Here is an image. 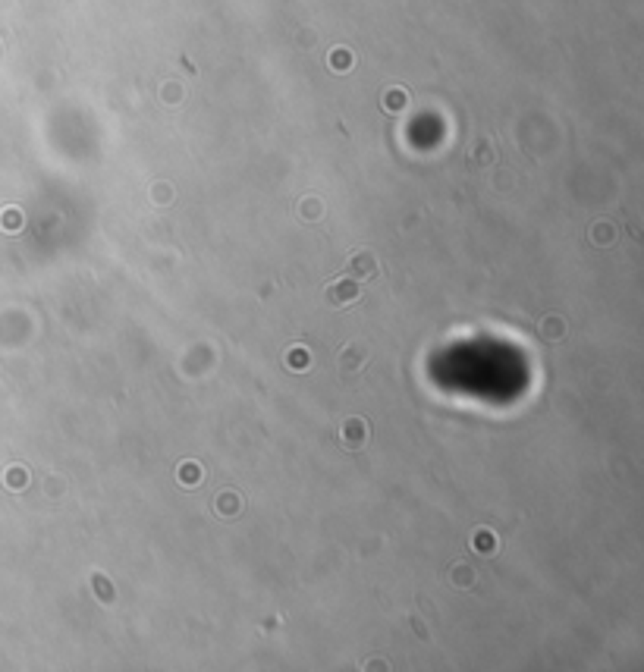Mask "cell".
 <instances>
[{
	"label": "cell",
	"instance_id": "cell-13",
	"mask_svg": "<svg viewBox=\"0 0 644 672\" xmlns=\"http://www.w3.org/2000/svg\"><path fill=\"white\" fill-rule=\"evenodd\" d=\"M3 481H7L10 490H26L28 487V471L22 469V465H13V469H7Z\"/></svg>",
	"mask_w": 644,
	"mask_h": 672
},
{
	"label": "cell",
	"instance_id": "cell-5",
	"mask_svg": "<svg viewBox=\"0 0 644 672\" xmlns=\"http://www.w3.org/2000/svg\"><path fill=\"white\" fill-rule=\"evenodd\" d=\"M211 506H214V512H217L220 518H236L239 512L245 509V500H242V493H236V490H220Z\"/></svg>",
	"mask_w": 644,
	"mask_h": 672
},
{
	"label": "cell",
	"instance_id": "cell-16",
	"mask_svg": "<svg viewBox=\"0 0 644 672\" xmlns=\"http://www.w3.org/2000/svg\"><path fill=\"white\" fill-rule=\"evenodd\" d=\"M333 66H337V69H349V66H352V54H349V51H333Z\"/></svg>",
	"mask_w": 644,
	"mask_h": 672
},
{
	"label": "cell",
	"instance_id": "cell-2",
	"mask_svg": "<svg viewBox=\"0 0 644 672\" xmlns=\"http://www.w3.org/2000/svg\"><path fill=\"white\" fill-rule=\"evenodd\" d=\"M368 440H371V424H368L365 418L352 415V418L343 421V428H339V443H343L346 449H365Z\"/></svg>",
	"mask_w": 644,
	"mask_h": 672
},
{
	"label": "cell",
	"instance_id": "cell-11",
	"mask_svg": "<svg viewBox=\"0 0 644 672\" xmlns=\"http://www.w3.org/2000/svg\"><path fill=\"white\" fill-rule=\"evenodd\" d=\"M91 591H95L104 603H114L116 600V588L110 584V578L104 575V572H95V575H91Z\"/></svg>",
	"mask_w": 644,
	"mask_h": 672
},
{
	"label": "cell",
	"instance_id": "cell-4",
	"mask_svg": "<svg viewBox=\"0 0 644 672\" xmlns=\"http://www.w3.org/2000/svg\"><path fill=\"white\" fill-rule=\"evenodd\" d=\"M368 349L359 346V343H349V346L339 349V374H361L368 367Z\"/></svg>",
	"mask_w": 644,
	"mask_h": 672
},
{
	"label": "cell",
	"instance_id": "cell-3",
	"mask_svg": "<svg viewBox=\"0 0 644 672\" xmlns=\"http://www.w3.org/2000/svg\"><path fill=\"white\" fill-rule=\"evenodd\" d=\"M377 255H374L371 248H355L352 255H349V273H352L355 280H371L377 277Z\"/></svg>",
	"mask_w": 644,
	"mask_h": 672
},
{
	"label": "cell",
	"instance_id": "cell-14",
	"mask_svg": "<svg viewBox=\"0 0 644 672\" xmlns=\"http://www.w3.org/2000/svg\"><path fill=\"white\" fill-rule=\"evenodd\" d=\"M302 220H321V214H324V204H321V198H305L302 201Z\"/></svg>",
	"mask_w": 644,
	"mask_h": 672
},
{
	"label": "cell",
	"instance_id": "cell-7",
	"mask_svg": "<svg viewBox=\"0 0 644 672\" xmlns=\"http://www.w3.org/2000/svg\"><path fill=\"white\" fill-rule=\"evenodd\" d=\"M283 365L289 367V371H308V367H312V352H308L305 346H289L283 355Z\"/></svg>",
	"mask_w": 644,
	"mask_h": 672
},
{
	"label": "cell",
	"instance_id": "cell-10",
	"mask_svg": "<svg viewBox=\"0 0 644 672\" xmlns=\"http://www.w3.org/2000/svg\"><path fill=\"white\" fill-rule=\"evenodd\" d=\"M472 547H475L478 553H484V556H490V553H497L500 541H497V534L490 528H478L475 534H472Z\"/></svg>",
	"mask_w": 644,
	"mask_h": 672
},
{
	"label": "cell",
	"instance_id": "cell-15",
	"mask_svg": "<svg viewBox=\"0 0 644 672\" xmlns=\"http://www.w3.org/2000/svg\"><path fill=\"white\" fill-rule=\"evenodd\" d=\"M402 104H406V91H386V110H402Z\"/></svg>",
	"mask_w": 644,
	"mask_h": 672
},
{
	"label": "cell",
	"instance_id": "cell-6",
	"mask_svg": "<svg viewBox=\"0 0 644 672\" xmlns=\"http://www.w3.org/2000/svg\"><path fill=\"white\" fill-rule=\"evenodd\" d=\"M569 333V324H566L563 314H544L541 324H537V336L547 343H560Z\"/></svg>",
	"mask_w": 644,
	"mask_h": 672
},
{
	"label": "cell",
	"instance_id": "cell-9",
	"mask_svg": "<svg viewBox=\"0 0 644 672\" xmlns=\"http://www.w3.org/2000/svg\"><path fill=\"white\" fill-rule=\"evenodd\" d=\"M177 478H179V484H183L186 490H192V487H198V484H202L204 469H202V465H198L195 459H189V462H183V465H179Z\"/></svg>",
	"mask_w": 644,
	"mask_h": 672
},
{
	"label": "cell",
	"instance_id": "cell-17",
	"mask_svg": "<svg viewBox=\"0 0 644 672\" xmlns=\"http://www.w3.org/2000/svg\"><path fill=\"white\" fill-rule=\"evenodd\" d=\"M3 224H7V230H19V226H22V214H19V211H16V214L10 211V214H7V220H3Z\"/></svg>",
	"mask_w": 644,
	"mask_h": 672
},
{
	"label": "cell",
	"instance_id": "cell-8",
	"mask_svg": "<svg viewBox=\"0 0 644 672\" xmlns=\"http://www.w3.org/2000/svg\"><path fill=\"white\" fill-rule=\"evenodd\" d=\"M588 239L594 245H613L616 242V226L610 220H597V224L588 226Z\"/></svg>",
	"mask_w": 644,
	"mask_h": 672
},
{
	"label": "cell",
	"instance_id": "cell-12",
	"mask_svg": "<svg viewBox=\"0 0 644 672\" xmlns=\"http://www.w3.org/2000/svg\"><path fill=\"white\" fill-rule=\"evenodd\" d=\"M449 584H453V588H462V591H465V588H472V584H475V572L468 569L465 563H456L453 569H449Z\"/></svg>",
	"mask_w": 644,
	"mask_h": 672
},
{
	"label": "cell",
	"instance_id": "cell-1",
	"mask_svg": "<svg viewBox=\"0 0 644 672\" xmlns=\"http://www.w3.org/2000/svg\"><path fill=\"white\" fill-rule=\"evenodd\" d=\"M359 296H361V286H359V280H355V277H337L330 286H327V302L337 305V308L355 305Z\"/></svg>",
	"mask_w": 644,
	"mask_h": 672
}]
</instances>
